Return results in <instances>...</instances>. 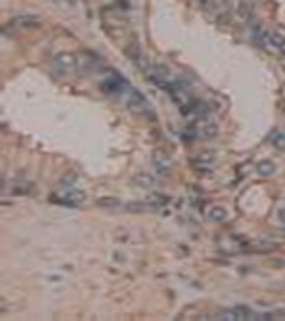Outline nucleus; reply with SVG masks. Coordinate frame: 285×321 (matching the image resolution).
Here are the masks:
<instances>
[{
	"label": "nucleus",
	"instance_id": "1",
	"mask_svg": "<svg viewBox=\"0 0 285 321\" xmlns=\"http://www.w3.org/2000/svg\"><path fill=\"white\" fill-rule=\"evenodd\" d=\"M253 41L258 45H262L264 49L274 51V54H283L285 51V37L279 33H272V30H266L262 26L253 28Z\"/></svg>",
	"mask_w": 285,
	"mask_h": 321
},
{
	"label": "nucleus",
	"instance_id": "2",
	"mask_svg": "<svg viewBox=\"0 0 285 321\" xmlns=\"http://www.w3.org/2000/svg\"><path fill=\"white\" fill-rule=\"evenodd\" d=\"M52 67L60 75L75 73V71L79 69V56L73 54V51H56V54L52 56Z\"/></svg>",
	"mask_w": 285,
	"mask_h": 321
},
{
	"label": "nucleus",
	"instance_id": "3",
	"mask_svg": "<svg viewBox=\"0 0 285 321\" xmlns=\"http://www.w3.org/2000/svg\"><path fill=\"white\" fill-rule=\"evenodd\" d=\"M101 90L107 92V95H114V97H127L131 86H129V81L125 77L116 73V71L107 69V77L101 81Z\"/></svg>",
	"mask_w": 285,
	"mask_h": 321
},
{
	"label": "nucleus",
	"instance_id": "4",
	"mask_svg": "<svg viewBox=\"0 0 285 321\" xmlns=\"http://www.w3.org/2000/svg\"><path fill=\"white\" fill-rule=\"evenodd\" d=\"M127 105H129V109L133 111V113H137V116L155 118V111H152V107H150V103L146 101V97L141 95V92L133 90V88H131L129 95H127Z\"/></svg>",
	"mask_w": 285,
	"mask_h": 321
},
{
	"label": "nucleus",
	"instance_id": "5",
	"mask_svg": "<svg viewBox=\"0 0 285 321\" xmlns=\"http://www.w3.org/2000/svg\"><path fill=\"white\" fill-rule=\"evenodd\" d=\"M49 199H52L54 203L69 206V208H75V206H79L81 201H84V193L77 191V189H60V191L54 193Z\"/></svg>",
	"mask_w": 285,
	"mask_h": 321
},
{
	"label": "nucleus",
	"instance_id": "6",
	"mask_svg": "<svg viewBox=\"0 0 285 321\" xmlns=\"http://www.w3.org/2000/svg\"><path fill=\"white\" fill-rule=\"evenodd\" d=\"M191 163L200 173H210L212 167H215V163H217V157H215V152H200Z\"/></svg>",
	"mask_w": 285,
	"mask_h": 321
},
{
	"label": "nucleus",
	"instance_id": "7",
	"mask_svg": "<svg viewBox=\"0 0 285 321\" xmlns=\"http://www.w3.org/2000/svg\"><path fill=\"white\" fill-rule=\"evenodd\" d=\"M219 319H260V313H253L247 306H236L230 310H223V313L217 315Z\"/></svg>",
	"mask_w": 285,
	"mask_h": 321
},
{
	"label": "nucleus",
	"instance_id": "8",
	"mask_svg": "<svg viewBox=\"0 0 285 321\" xmlns=\"http://www.w3.org/2000/svg\"><path fill=\"white\" fill-rule=\"evenodd\" d=\"M7 191L13 195H30L35 191V184L28 180H13V182H7Z\"/></svg>",
	"mask_w": 285,
	"mask_h": 321
},
{
	"label": "nucleus",
	"instance_id": "9",
	"mask_svg": "<svg viewBox=\"0 0 285 321\" xmlns=\"http://www.w3.org/2000/svg\"><path fill=\"white\" fill-rule=\"evenodd\" d=\"M152 165H155V171L165 176L169 169H172V159L167 157L165 152H155V157H152Z\"/></svg>",
	"mask_w": 285,
	"mask_h": 321
},
{
	"label": "nucleus",
	"instance_id": "10",
	"mask_svg": "<svg viewBox=\"0 0 285 321\" xmlns=\"http://www.w3.org/2000/svg\"><path fill=\"white\" fill-rule=\"evenodd\" d=\"M206 216L212 223H225L227 221V210L223 208V206H210V208L206 210Z\"/></svg>",
	"mask_w": 285,
	"mask_h": 321
},
{
	"label": "nucleus",
	"instance_id": "11",
	"mask_svg": "<svg viewBox=\"0 0 285 321\" xmlns=\"http://www.w3.org/2000/svg\"><path fill=\"white\" fill-rule=\"evenodd\" d=\"M37 24H39L37 15H17L11 19V26H15V28H33Z\"/></svg>",
	"mask_w": 285,
	"mask_h": 321
},
{
	"label": "nucleus",
	"instance_id": "12",
	"mask_svg": "<svg viewBox=\"0 0 285 321\" xmlns=\"http://www.w3.org/2000/svg\"><path fill=\"white\" fill-rule=\"evenodd\" d=\"M274 171H277L274 163H270V161H262V163H258V173L264 176V178H270V176H272Z\"/></svg>",
	"mask_w": 285,
	"mask_h": 321
},
{
	"label": "nucleus",
	"instance_id": "13",
	"mask_svg": "<svg viewBox=\"0 0 285 321\" xmlns=\"http://www.w3.org/2000/svg\"><path fill=\"white\" fill-rule=\"evenodd\" d=\"M270 143L277 150H285V133H272L270 137Z\"/></svg>",
	"mask_w": 285,
	"mask_h": 321
},
{
	"label": "nucleus",
	"instance_id": "14",
	"mask_svg": "<svg viewBox=\"0 0 285 321\" xmlns=\"http://www.w3.org/2000/svg\"><path fill=\"white\" fill-rule=\"evenodd\" d=\"M146 203H152V206H155V208H159V206H163V203H167V197H163V195L155 193V195H150V197L146 199Z\"/></svg>",
	"mask_w": 285,
	"mask_h": 321
},
{
	"label": "nucleus",
	"instance_id": "15",
	"mask_svg": "<svg viewBox=\"0 0 285 321\" xmlns=\"http://www.w3.org/2000/svg\"><path fill=\"white\" fill-rule=\"evenodd\" d=\"M97 203H99V206H105V208H111V206H120V201H118L116 197H101Z\"/></svg>",
	"mask_w": 285,
	"mask_h": 321
},
{
	"label": "nucleus",
	"instance_id": "16",
	"mask_svg": "<svg viewBox=\"0 0 285 321\" xmlns=\"http://www.w3.org/2000/svg\"><path fill=\"white\" fill-rule=\"evenodd\" d=\"M135 182L137 184H144L146 189H152V180L148 178V176H139V178H135Z\"/></svg>",
	"mask_w": 285,
	"mask_h": 321
},
{
	"label": "nucleus",
	"instance_id": "17",
	"mask_svg": "<svg viewBox=\"0 0 285 321\" xmlns=\"http://www.w3.org/2000/svg\"><path fill=\"white\" fill-rule=\"evenodd\" d=\"M277 219H279V223L285 225V206H281V208L277 210Z\"/></svg>",
	"mask_w": 285,
	"mask_h": 321
}]
</instances>
